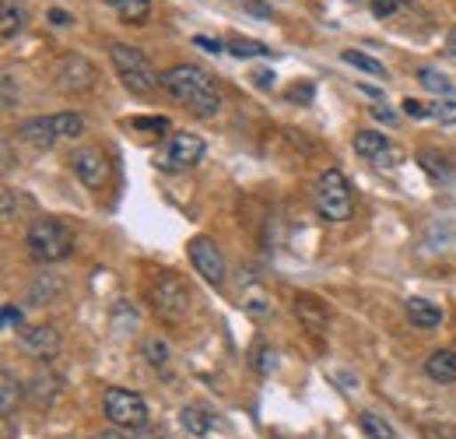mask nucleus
<instances>
[{"label": "nucleus", "mask_w": 456, "mask_h": 439, "mask_svg": "<svg viewBox=\"0 0 456 439\" xmlns=\"http://www.w3.org/2000/svg\"><path fill=\"white\" fill-rule=\"evenodd\" d=\"M372 116H376V120H383V123H394V120H397V112L394 110H387V106H372Z\"/></svg>", "instance_id": "41"}, {"label": "nucleus", "mask_w": 456, "mask_h": 439, "mask_svg": "<svg viewBox=\"0 0 456 439\" xmlns=\"http://www.w3.org/2000/svg\"><path fill=\"white\" fill-rule=\"evenodd\" d=\"M53 123H57L60 137H70V141H74V137H81V134H85V120H81L77 112H57V116H53Z\"/></svg>", "instance_id": "25"}, {"label": "nucleus", "mask_w": 456, "mask_h": 439, "mask_svg": "<svg viewBox=\"0 0 456 439\" xmlns=\"http://www.w3.org/2000/svg\"><path fill=\"white\" fill-rule=\"evenodd\" d=\"M228 54L239 56V60H246V56H271V46H264V43H256V39H232V46H228Z\"/></svg>", "instance_id": "26"}, {"label": "nucleus", "mask_w": 456, "mask_h": 439, "mask_svg": "<svg viewBox=\"0 0 456 439\" xmlns=\"http://www.w3.org/2000/svg\"><path fill=\"white\" fill-rule=\"evenodd\" d=\"M144 355H148V362H151L155 369H166V366H169V344L159 341V337H151V341L144 344Z\"/></svg>", "instance_id": "27"}, {"label": "nucleus", "mask_w": 456, "mask_h": 439, "mask_svg": "<svg viewBox=\"0 0 456 439\" xmlns=\"http://www.w3.org/2000/svg\"><path fill=\"white\" fill-rule=\"evenodd\" d=\"M18 324H21V310L7 302V306H4V327H18Z\"/></svg>", "instance_id": "39"}, {"label": "nucleus", "mask_w": 456, "mask_h": 439, "mask_svg": "<svg viewBox=\"0 0 456 439\" xmlns=\"http://www.w3.org/2000/svg\"><path fill=\"white\" fill-rule=\"evenodd\" d=\"M372 4V14L376 18H394L400 11V0H369Z\"/></svg>", "instance_id": "34"}, {"label": "nucleus", "mask_w": 456, "mask_h": 439, "mask_svg": "<svg viewBox=\"0 0 456 439\" xmlns=\"http://www.w3.org/2000/svg\"><path fill=\"white\" fill-rule=\"evenodd\" d=\"M162 88L169 92L183 110L193 112V116H204L208 120V116H218V110H222L218 85L211 81L208 70H200L193 63H175L169 70H162Z\"/></svg>", "instance_id": "1"}, {"label": "nucleus", "mask_w": 456, "mask_h": 439, "mask_svg": "<svg viewBox=\"0 0 456 439\" xmlns=\"http://www.w3.org/2000/svg\"><path fill=\"white\" fill-rule=\"evenodd\" d=\"M403 116L411 120H439V123H456V103L453 99H436V103H421V99H403Z\"/></svg>", "instance_id": "12"}, {"label": "nucleus", "mask_w": 456, "mask_h": 439, "mask_svg": "<svg viewBox=\"0 0 456 439\" xmlns=\"http://www.w3.org/2000/svg\"><path fill=\"white\" fill-rule=\"evenodd\" d=\"M14 81H11V74H4V110H14Z\"/></svg>", "instance_id": "38"}, {"label": "nucleus", "mask_w": 456, "mask_h": 439, "mask_svg": "<svg viewBox=\"0 0 456 439\" xmlns=\"http://www.w3.org/2000/svg\"><path fill=\"white\" fill-rule=\"evenodd\" d=\"M193 46H200V50H208V54H222L225 46L218 43V39H211V36H193Z\"/></svg>", "instance_id": "35"}, {"label": "nucleus", "mask_w": 456, "mask_h": 439, "mask_svg": "<svg viewBox=\"0 0 456 439\" xmlns=\"http://www.w3.org/2000/svg\"><path fill=\"white\" fill-rule=\"evenodd\" d=\"M4 219H14V197H11V190H4Z\"/></svg>", "instance_id": "43"}, {"label": "nucleus", "mask_w": 456, "mask_h": 439, "mask_svg": "<svg viewBox=\"0 0 456 439\" xmlns=\"http://www.w3.org/2000/svg\"><path fill=\"white\" fill-rule=\"evenodd\" d=\"M183 426H186V433H193V436H204L218 418H211V411H204V408H183Z\"/></svg>", "instance_id": "23"}, {"label": "nucleus", "mask_w": 456, "mask_h": 439, "mask_svg": "<svg viewBox=\"0 0 456 439\" xmlns=\"http://www.w3.org/2000/svg\"><path fill=\"white\" fill-rule=\"evenodd\" d=\"M418 162L425 165L432 176H446V172H450L446 162H443V155H436V152H421V155H418Z\"/></svg>", "instance_id": "33"}, {"label": "nucleus", "mask_w": 456, "mask_h": 439, "mask_svg": "<svg viewBox=\"0 0 456 439\" xmlns=\"http://www.w3.org/2000/svg\"><path fill=\"white\" fill-rule=\"evenodd\" d=\"M57 390H60V384L53 380V377H36V380H32V397H36V404H43V393L53 401Z\"/></svg>", "instance_id": "30"}, {"label": "nucleus", "mask_w": 456, "mask_h": 439, "mask_svg": "<svg viewBox=\"0 0 456 439\" xmlns=\"http://www.w3.org/2000/svg\"><path fill=\"white\" fill-rule=\"evenodd\" d=\"M190 299H193L190 285L172 271H159L148 281V302L162 320H183L190 310Z\"/></svg>", "instance_id": "5"}, {"label": "nucleus", "mask_w": 456, "mask_h": 439, "mask_svg": "<svg viewBox=\"0 0 456 439\" xmlns=\"http://www.w3.org/2000/svg\"><path fill=\"white\" fill-rule=\"evenodd\" d=\"M25 246H28V257H32V261H39V264H53V261L70 257V250H74V236H70V228H67L60 219L43 215V219H36L32 225H28V232H25Z\"/></svg>", "instance_id": "2"}, {"label": "nucleus", "mask_w": 456, "mask_h": 439, "mask_svg": "<svg viewBox=\"0 0 456 439\" xmlns=\"http://www.w3.org/2000/svg\"><path fill=\"white\" fill-rule=\"evenodd\" d=\"M21 29H25V7L14 4V0H7L4 11H0V36L4 39H14Z\"/></svg>", "instance_id": "19"}, {"label": "nucleus", "mask_w": 456, "mask_h": 439, "mask_svg": "<svg viewBox=\"0 0 456 439\" xmlns=\"http://www.w3.org/2000/svg\"><path fill=\"white\" fill-rule=\"evenodd\" d=\"M418 81L428 88V92H436V95H453L456 92V85L446 78V74H439V70H432V67H418Z\"/></svg>", "instance_id": "22"}, {"label": "nucleus", "mask_w": 456, "mask_h": 439, "mask_svg": "<svg viewBox=\"0 0 456 439\" xmlns=\"http://www.w3.org/2000/svg\"><path fill=\"white\" fill-rule=\"evenodd\" d=\"M295 313L313 334H323L327 324H330V317H327V310H323V302L316 295H295Z\"/></svg>", "instance_id": "15"}, {"label": "nucleus", "mask_w": 456, "mask_h": 439, "mask_svg": "<svg viewBox=\"0 0 456 439\" xmlns=\"http://www.w3.org/2000/svg\"><path fill=\"white\" fill-rule=\"evenodd\" d=\"M253 85H260V88H271V85H274V70H267V67L253 70Z\"/></svg>", "instance_id": "37"}, {"label": "nucleus", "mask_w": 456, "mask_h": 439, "mask_svg": "<svg viewBox=\"0 0 456 439\" xmlns=\"http://www.w3.org/2000/svg\"><path fill=\"white\" fill-rule=\"evenodd\" d=\"M204 159V141L197 137V134H172L169 148H166V155H162V169H169V172H183V169H190V165H197Z\"/></svg>", "instance_id": "9"}, {"label": "nucleus", "mask_w": 456, "mask_h": 439, "mask_svg": "<svg viewBox=\"0 0 456 439\" xmlns=\"http://www.w3.org/2000/svg\"><path fill=\"white\" fill-rule=\"evenodd\" d=\"M74 176L88 190H102L106 179H110V162L99 148H81V152H74Z\"/></svg>", "instance_id": "11"}, {"label": "nucleus", "mask_w": 456, "mask_h": 439, "mask_svg": "<svg viewBox=\"0 0 456 439\" xmlns=\"http://www.w3.org/2000/svg\"><path fill=\"white\" fill-rule=\"evenodd\" d=\"M394 141H387L379 130H362V134H354V152L362 155V159H369V162H379V155L390 148Z\"/></svg>", "instance_id": "18"}, {"label": "nucleus", "mask_w": 456, "mask_h": 439, "mask_svg": "<svg viewBox=\"0 0 456 439\" xmlns=\"http://www.w3.org/2000/svg\"><path fill=\"white\" fill-rule=\"evenodd\" d=\"M95 81H99L95 63L81 54L60 56L57 67H53V85H57L60 92H67V95H81V92L95 88Z\"/></svg>", "instance_id": "7"}, {"label": "nucleus", "mask_w": 456, "mask_h": 439, "mask_svg": "<svg viewBox=\"0 0 456 439\" xmlns=\"http://www.w3.org/2000/svg\"><path fill=\"white\" fill-rule=\"evenodd\" d=\"M313 201H316L320 219L327 221H347L354 215V194H351V183L341 169H327L316 176Z\"/></svg>", "instance_id": "4"}, {"label": "nucleus", "mask_w": 456, "mask_h": 439, "mask_svg": "<svg viewBox=\"0 0 456 439\" xmlns=\"http://www.w3.org/2000/svg\"><path fill=\"white\" fill-rule=\"evenodd\" d=\"M50 21H53V25H67V21H70V14H67V11H60V7H53V11H50Z\"/></svg>", "instance_id": "44"}, {"label": "nucleus", "mask_w": 456, "mask_h": 439, "mask_svg": "<svg viewBox=\"0 0 456 439\" xmlns=\"http://www.w3.org/2000/svg\"><path fill=\"white\" fill-rule=\"evenodd\" d=\"M126 439H166V436H162L159 429H130Z\"/></svg>", "instance_id": "40"}, {"label": "nucleus", "mask_w": 456, "mask_h": 439, "mask_svg": "<svg viewBox=\"0 0 456 439\" xmlns=\"http://www.w3.org/2000/svg\"><path fill=\"white\" fill-rule=\"evenodd\" d=\"M190 264H193V271H200V277L211 281V285L225 281V257H222V250L208 236L190 239Z\"/></svg>", "instance_id": "8"}, {"label": "nucleus", "mask_w": 456, "mask_h": 439, "mask_svg": "<svg viewBox=\"0 0 456 439\" xmlns=\"http://www.w3.org/2000/svg\"><path fill=\"white\" fill-rule=\"evenodd\" d=\"M403 310H407V317H411V324L421 330H436L443 324V310L432 302V299H421V295H411L407 302H403Z\"/></svg>", "instance_id": "14"}, {"label": "nucleus", "mask_w": 456, "mask_h": 439, "mask_svg": "<svg viewBox=\"0 0 456 439\" xmlns=\"http://www.w3.org/2000/svg\"><path fill=\"white\" fill-rule=\"evenodd\" d=\"M130 127L134 130H148V134H166L169 130V120L166 116H134Z\"/></svg>", "instance_id": "28"}, {"label": "nucleus", "mask_w": 456, "mask_h": 439, "mask_svg": "<svg viewBox=\"0 0 456 439\" xmlns=\"http://www.w3.org/2000/svg\"><path fill=\"white\" fill-rule=\"evenodd\" d=\"M313 95H316V92H313V85H309V81H302V85H291V88H288V103H295V106H309V103H313Z\"/></svg>", "instance_id": "31"}, {"label": "nucleus", "mask_w": 456, "mask_h": 439, "mask_svg": "<svg viewBox=\"0 0 456 439\" xmlns=\"http://www.w3.org/2000/svg\"><path fill=\"white\" fill-rule=\"evenodd\" d=\"M18 137L25 141V145H32V148H53L60 141L57 134V123H53V116H36V120H25L21 127H18Z\"/></svg>", "instance_id": "13"}, {"label": "nucleus", "mask_w": 456, "mask_h": 439, "mask_svg": "<svg viewBox=\"0 0 456 439\" xmlns=\"http://www.w3.org/2000/svg\"><path fill=\"white\" fill-rule=\"evenodd\" d=\"M425 373H428V380H436V384H456V352H450V348L432 352V355L425 359Z\"/></svg>", "instance_id": "16"}, {"label": "nucleus", "mask_w": 456, "mask_h": 439, "mask_svg": "<svg viewBox=\"0 0 456 439\" xmlns=\"http://www.w3.org/2000/svg\"><path fill=\"white\" fill-rule=\"evenodd\" d=\"M358 426H362V433L369 439H397L394 426H390L379 411H362V415H358Z\"/></svg>", "instance_id": "20"}, {"label": "nucleus", "mask_w": 456, "mask_h": 439, "mask_svg": "<svg viewBox=\"0 0 456 439\" xmlns=\"http://www.w3.org/2000/svg\"><path fill=\"white\" fill-rule=\"evenodd\" d=\"M102 404H106V418L113 422L116 429H126L130 433V429H144L148 426V404L134 390L110 386L106 397H102Z\"/></svg>", "instance_id": "6"}, {"label": "nucleus", "mask_w": 456, "mask_h": 439, "mask_svg": "<svg viewBox=\"0 0 456 439\" xmlns=\"http://www.w3.org/2000/svg\"><path fill=\"white\" fill-rule=\"evenodd\" d=\"M106 4L126 25H148V18H151V0H106Z\"/></svg>", "instance_id": "17"}, {"label": "nucleus", "mask_w": 456, "mask_h": 439, "mask_svg": "<svg viewBox=\"0 0 456 439\" xmlns=\"http://www.w3.org/2000/svg\"><path fill=\"white\" fill-rule=\"evenodd\" d=\"M446 46H450V54L456 56V29H450V36H446Z\"/></svg>", "instance_id": "45"}, {"label": "nucleus", "mask_w": 456, "mask_h": 439, "mask_svg": "<svg viewBox=\"0 0 456 439\" xmlns=\"http://www.w3.org/2000/svg\"><path fill=\"white\" fill-rule=\"evenodd\" d=\"M256 369H260V373H271V369H274V352H271V348H260V352H256Z\"/></svg>", "instance_id": "36"}, {"label": "nucleus", "mask_w": 456, "mask_h": 439, "mask_svg": "<svg viewBox=\"0 0 456 439\" xmlns=\"http://www.w3.org/2000/svg\"><path fill=\"white\" fill-rule=\"evenodd\" d=\"M341 60H344V63H351L354 70H362V74H372V78H387V67H383L379 60H372L369 54H358V50H344Z\"/></svg>", "instance_id": "24"}, {"label": "nucleus", "mask_w": 456, "mask_h": 439, "mask_svg": "<svg viewBox=\"0 0 456 439\" xmlns=\"http://www.w3.org/2000/svg\"><path fill=\"white\" fill-rule=\"evenodd\" d=\"M60 281H46V277H36V285H32V299L36 302H50L53 295H60Z\"/></svg>", "instance_id": "29"}, {"label": "nucleus", "mask_w": 456, "mask_h": 439, "mask_svg": "<svg viewBox=\"0 0 456 439\" xmlns=\"http://www.w3.org/2000/svg\"><path fill=\"white\" fill-rule=\"evenodd\" d=\"M110 60H113L123 88H130L134 95H151L162 85V74L151 67V60L141 54L137 46H130V43H113L110 46Z\"/></svg>", "instance_id": "3"}, {"label": "nucleus", "mask_w": 456, "mask_h": 439, "mask_svg": "<svg viewBox=\"0 0 456 439\" xmlns=\"http://www.w3.org/2000/svg\"><path fill=\"white\" fill-rule=\"evenodd\" d=\"M421 436L425 439H456V426H446V422H428V426H421Z\"/></svg>", "instance_id": "32"}, {"label": "nucleus", "mask_w": 456, "mask_h": 439, "mask_svg": "<svg viewBox=\"0 0 456 439\" xmlns=\"http://www.w3.org/2000/svg\"><path fill=\"white\" fill-rule=\"evenodd\" d=\"M0 411H4V418H11L18 411V380L11 369L0 373Z\"/></svg>", "instance_id": "21"}, {"label": "nucleus", "mask_w": 456, "mask_h": 439, "mask_svg": "<svg viewBox=\"0 0 456 439\" xmlns=\"http://www.w3.org/2000/svg\"><path fill=\"white\" fill-rule=\"evenodd\" d=\"M18 348L32 359H57L60 355V334L50 324H32L18 334Z\"/></svg>", "instance_id": "10"}, {"label": "nucleus", "mask_w": 456, "mask_h": 439, "mask_svg": "<svg viewBox=\"0 0 456 439\" xmlns=\"http://www.w3.org/2000/svg\"><path fill=\"white\" fill-rule=\"evenodd\" d=\"M246 7H249L253 14H260V18H271V7H267V4H260V0H249Z\"/></svg>", "instance_id": "42"}]
</instances>
